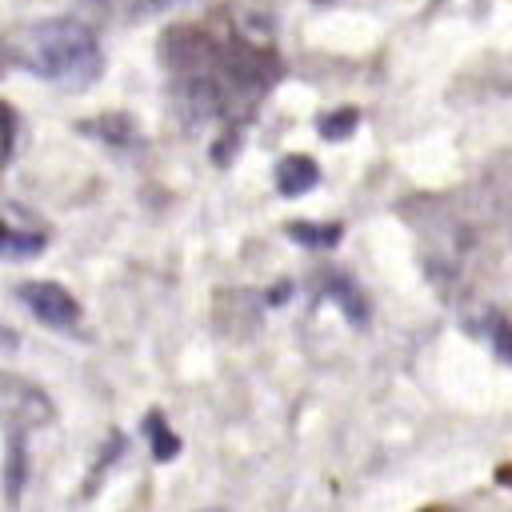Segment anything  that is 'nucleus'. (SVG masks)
I'll return each instance as SVG.
<instances>
[{
  "instance_id": "1",
  "label": "nucleus",
  "mask_w": 512,
  "mask_h": 512,
  "mask_svg": "<svg viewBox=\"0 0 512 512\" xmlns=\"http://www.w3.org/2000/svg\"><path fill=\"white\" fill-rule=\"evenodd\" d=\"M16 56L28 72H36L60 88H88L104 68L92 28L72 16H52V20L32 24L20 36Z\"/></svg>"
},
{
  "instance_id": "2",
  "label": "nucleus",
  "mask_w": 512,
  "mask_h": 512,
  "mask_svg": "<svg viewBox=\"0 0 512 512\" xmlns=\"http://www.w3.org/2000/svg\"><path fill=\"white\" fill-rule=\"evenodd\" d=\"M16 296H20L24 308H28L40 324H48V328H76V320H80L76 296H72L68 288H60L56 280H28V284H20Z\"/></svg>"
},
{
  "instance_id": "3",
  "label": "nucleus",
  "mask_w": 512,
  "mask_h": 512,
  "mask_svg": "<svg viewBox=\"0 0 512 512\" xmlns=\"http://www.w3.org/2000/svg\"><path fill=\"white\" fill-rule=\"evenodd\" d=\"M0 416H4L8 432H28V428L52 420V404L36 384L8 376V380H0Z\"/></svg>"
},
{
  "instance_id": "4",
  "label": "nucleus",
  "mask_w": 512,
  "mask_h": 512,
  "mask_svg": "<svg viewBox=\"0 0 512 512\" xmlns=\"http://www.w3.org/2000/svg\"><path fill=\"white\" fill-rule=\"evenodd\" d=\"M316 180H320V168L308 156H284L276 164V188H280V196H304L308 188H316Z\"/></svg>"
},
{
  "instance_id": "5",
  "label": "nucleus",
  "mask_w": 512,
  "mask_h": 512,
  "mask_svg": "<svg viewBox=\"0 0 512 512\" xmlns=\"http://www.w3.org/2000/svg\"><path fill=\"white\" fill-rule=\"evenodd\" d=\"M28 480V448H24V432H8V456H4V496L16 508L20 504V488Z\"/></svg>"
},
{
  "instance_id": "6",
  "label": "nucleus",
  "mask_w": 512,
  "mask_h": 512,
  "mask_svg": "<svg viewBox=\"0 0 512 512\" xmlns=\"http://www.w3.org/2000/svg\"><path fill=\"white\" fill-rule=\"evenodd\" d=\"M44 248V236L32 232V228H16V224H4L0 220V256L4 260H28Z\"/></svg>"
},
{
  "instance_id": "7",
  "label": "nucleus",
  "mask_w": 512,
  "mask_h": 512,
  "mask_svg": "<svg viewBox=\"0 0 512 512\" xmlns=\"http://www.w3.org/2000/svg\"><path fill=\"white\" fill-rule=\"evenodd\" d=\"M356 124H360V112L344 108V112H332V116H324V120H320V132H324L328 140H340V136H348Z\"/></svg>"
},
{
  "instance_id": "8",
  "label": "nucleus",
  "mask_w": 512,
  "mask_h": 512,
  "mask_svg": "<svg viewBox=\"0 0 512 512\" xmlns=\"http://www.w3.org/2000/svg\"><path fill=\"white\" fill-rule=\"evenodd\" d=\"M148 432H152V456L156 460L176 456V436L168 432V424H160V416H148Z\"/></svg>"
},
{
  "instance_id": "9",
  "label": "nucleus",
  "mask_w": 512,
  "mask_h": 512,
  "mask_svg": "<svg viewBox=\"0 0 512 512\" xmlns=\"http://www.w3.org/2000/svg\"><path fill=\"white\" fill-rule=\"evenodd\" d=\"M288 236H292V240H304V244H312V248H320V244H332V240L340 236V228H312V224H288Z\"/></svg>"
},
{
  "instance_id": "10",
  "label": "nucleus",
  "mask_w": 512,
  "mask_h": 512,
  "mask_svg": "<svg viewBox=\"0 0 512 512\" xmlns=\"http://www.w3.org/2000/svg\"><path fill=\"white\" fill-rule=\"evenodd\" d=\"M492 344L500 348L504 360H512V316H496L492 320Z\"/></svg>"
}]
</instances>
